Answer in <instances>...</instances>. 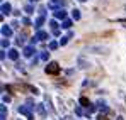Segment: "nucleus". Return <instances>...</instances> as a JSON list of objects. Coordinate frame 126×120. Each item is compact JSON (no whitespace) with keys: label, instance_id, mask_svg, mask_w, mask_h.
<instances>
[{"label":"nucleus","instance_id":"obj_21","mask_svg":"<svg viewBox=\"0 0 126 120\" xmlns=\"http://www.w3.org/2000/svg\"><path fill=\"white\" fill-rule=\"evenodd\" d=\"M39 58H41L43 61H48V59H49V53H48V51H46V53H41V56H39Z\"/></svg>","mask_w":126,"mask_h":120},{"label":"nucleus","instance_id":"obj_19","mask_svg":"<svg viewBox=\"0 0 126 120\" xmlns=\"http://www.w3.org/2000/svg\"><path fill=\"white\" fill-rule=\"evenodd\" d=\"M97 107H99V110H102V112H107V110H109V108H107V107H106V103H102V101H99V103H97Z\"/></svg>","mask_w":126,"mask_h":120},{"label":"nucleus","instance_id":"obj_12","mask_svg":"<svg viewBox=\"0 0 126 120\" xmlns=\"http://www.w3.org/2000/svg\"><path fill=\"white\" fill-rule=\"evenodd\" d=\"M0 120H7V107L5 105L0 107Z\"/></svg>","mask_w":126,"mask_h":120},{"label":"nucleus","instance_id":"obj_4","mask_svg":"<svg viewBox=\"0 0 126 120\" xmlns=\"http://www.w3.org/2000/svg\"><path fill=\"white\" fill-rule=\"evenodd\" d=\"M2 36L9 39V37L12 36V27H9L7 24H3V25H2Z\"/></svg>","mask_w":126,"mask_h":120},{"label":"nucleus","instance_id":"obj_2","mask_svg":"<svg viewBox=\"0 0 126 120\" xmlns=\"http://www.w3.org/2000/svg\"><path fill=\"white\" fill-rule=\"evenodd\" d=\"M44 71H46L48 75H56V73L60 71V66H58L56 61H51V63H48V66L44 68Z\"/></svg>","mask_w":126,"mask_h":120},{"label":"nucleus","instance_id":"obj_28","mask_svg":"<svg viewBox=\"0 0 126 120\" xmlns=\"http://www.w3.org/2000/svg\"><path fill=\"white\" fill-rule=\"evenodd\" d=\"M63 120H70V119H68V117H65V119H63Z\"/></svg>","mask_w":126,"mask_h":120},{"label":"nucleus","instance_id":"obj_26","mask_svg":"<svg viewBox=\"0 0 126 120\" xmlns=\"http://www.w3.org/2000/svg\"><path fill=\"white\" fill-rule=\"evenodd\" d=\"M116 120H125V119H123V117H118V119H116Z\"/></svg>","mask_w":126,"mask_h":120},{"label":"nucleus","instance_id":"obj_22","mask_svg":"<svg viewBox=\"0 0 126 120\" xmlns=\"http://www.w3.org/2000/svg\"><path fill=\"white\" fill-rule=\"evenodd\" d=\"M16 44H17V46H21V44H24V36H19V37L16 39Z\"/></svg>","mask_w":126,"mask_h":120},{"label":"nucleus","instance_id":"obj_29","mask_svg":"<svg viewBox=\"0 0 126 120\" xmlns=\"http://www.w3.org/2000/svg\"><path fill=\"white\" fill-rule=\"evenodd\" d=\"M79 2H85V0H79Z\"/></svg>","mask_w":126,"mask_h":120},{"label":"nucleus","instance_id":"obj_5","mask_svg":"<svg viewBox=\"0 0 126 120\" xmlns=\"http://www.w3.org/2000/svg\"><path fill=\"white\" fill-rule=\"evenodd\" d=\"M34 53H36L34 46H27V47H24V51H22V54H24L26 58H31V56H32Z\"/></svg>","mask_w":126,"mask_h":120},{"label":"nucleus","instance_id":"obj_27","mask_svg":"<svg viewBox=\"0 0 126 120\" xmlns=\"http://www.w3.org/2000/svg\"><path fill=\"white\" fill-rule=\"evenodd\" d=\"M29 2H39V0H29Z\"/></svg>","mask_w":126,"mask_h":120},{"label":"nucleus","instance_id":"obj_8","mask_svg":"<svg viewBox=\"0 0 126 120\" xmlns=\"http://www.w3.org/2000/svg\"><path fill=\"white\" fill-rule=\"evenodd\" d=\"M9 58L12 61H17L19 59V51L17 49H9Z\"/></svg>","mask_w":126,"mask_h":120},{"label":"nucleus","instance_id":"obj_24","mask_svg":"<svg viewBox=\"0 0 126 120\" xmlns=\"http://www.w3.org/2000/svg\"><path fill=\"white\" fill-rule=\"evenodd\" d=\"M22 22H24V24H26V25H31V22H29V19H26V17H24V19H22Z\"/></svg>","mask_w":126,"mask_h":120},{"label":"nucleus","instance_id":"obj_9","mask_svg":"<svg viewBox=\"0 0 126 120\" xmlns=\"http://www.w3.org/2000/svg\"><path fill=\"white\" fill-rule=\"evenodd\" d=\"M55 17H56V19L65 20V19H66V12H65L63 9H60V10H55Z\"/></svg>","mask_w":126,"mask_h":120},{"label":"nucleus","instance_id":"obj_10","mask_svg":"<svg viewBox=\"0 0 126 120\" xmlns=\"http://www.w3.org/2000/svg\"><path fill=\"white\" fill-rule=\"evenodd\" d=\"M43 24H44V15H39V17L36 19V22H34V25H36V29H38V31L41 29Z\"/></svg>","mask_w":126,"mask_h":120},{"label":"nucleus","instance_id":"obj_20","mask_svg":"<svg viewBox=\"0 0 126 120\" xmlns=\"http://www.w3.org/2000/svg\"><path fill=\"white\" fill-rule=\"evenodd\" d=\"M79 64H80V68H82V69H85V68H89V63H87V61H84L82 58L79 59Z\"/></svg>","mask_w":126,"mask_h":120},{"label":"nucleus","instance_id":"obj_23","mask_svg":"<svg viewBox=\"0 0 126 120\" xmlns=\"http://www.w3.org/2000/svg\"><path fill=\"white\" fill-rule=\"evenodd\" d=\"M2 100H3V103H9V101H10V97H7V95H3V98H2Z\"/></svg>","mask_w":126,"mask_h":120},{"label":"nucleus","instance_id":"obj_18","mask_svg":"<svg viewBox=\"0 0 126 120\" xmlns=\"http://www.w3.org/2000/svg\"><path fill=\"white\" fill-rule=\"evenodd\" d=\"M72 17H73V20H80V10L75 9V10L72 12Z\"/></svg>","mask_w":126,"mask_h":120},{"label":"nucleus","instance_id":"obj_15","mask_svg":"<svg viewBox=\"0 0 126 120\" xmlns=\"http://www.w3.org/2000/svg\"><path fill=\"white\" fill-rule=\"evenodd\" d=\"M0 44H2V51H5V49H7V47H9V44H10V42H9V39H7V37H3V39H2V42H0Z\"/></svg>","mask_w":126,"mask_h":120},{"label":"nucleus","instance_id":"obj_16","mask_svg":"<svg viewBox=\"0 0 126 120\" xmlns=\"http://www.w3.org/2000/svg\"><path fill=\"white\" fill-rule=\"evenodd\" d=\"M24 10H26V14H34V7H32L31 3H27V5L24 7Z\"/></svg>","mask_w":126,"mask_h":120},{"label":"nucleus","instance_id":"obj_3","mask_svg":"<svg viewBox=\"0 0 126 120\" xmlns=\"http://www.w3.org/2000/svg\"><path fill=\"white\" fill-rule=\"evenodd\" d=\"M0 10H2V15H9V14H12V7H10V3H7V2H2Z\"/></svg>","mask_w":126,"mask_h":120},{"label":"nucleus","instance_id":"obj_13","mask_svg":"<svg viewBox=\"0 0 126 120\" xmlns=\"http://www.w3.org/2000/svg\"><path fill=\"white\" fill-rule=\"evenodd\" d=\"M62 27H63V29H70V27H72V20H70V19H65L62 22Z\"/></svg>","mask_w":126,"mask_h":120},{"label":"nucleus","instance_id":"obj_17","mask_svg":"<svg viewBox=\"0 0 126 120\" xmlns=\"http://www.w3.org/2000/svg\"><path fill=\"white\" fill-rule=\"evenodd\" d=\"M58 46H60V42H56V41H51V42H49V46H48V47H49V51H55V49H56V47H58Z\"/></svg>","mask_w":126,"mask_h":120},{"label":"nucleus","instance_id":"obj_1","mask_svg":"<svg viewBox=\"0 0 126 120\" xmlns=\"http://www.w3.org/2000/svg\"><path fill=\"white\" fill-rule=\"evenodd\" d=\"M17 110H19V113H21V115H26V117H27V120H32V119H34V117H32V107L21 105Z\"/></svg>","mask_w":126,"mask_h":120},{"label":"nucleus","instance_id":"obj_7","mask_svg":"<svg viewBox=\"0 0 126 120\" xmlns=\"http://www.w3.org/2000/svg\"><path fill=\"white\" fill-rule=\"evenodd\" d=\"M49 25H51V31L55 36H60V31H58V22L56 20H49Z\"/></svg>","mask_w":126,"mask_h":120},{"label":"nucleus","instance_id":"obj_14","mask_svg":"<svg viewBox=\"0 0 126 120\" xmlns=\"http://www.w3.org/2000/svg\"><path fill=\"white\" fill-rule=\"evenodd\" d=\"M75 113H77V115H79V117H80V115H87V110H84V108H82V107H75Z\"/></svg>","mask_w":126,"mask_h":120},{"label":"nucleus","instance_id":"obj_25","mask_svg":"<svg viewBox=\"0 0 126 120\" xmlns=\"http://www.w3.org/2000/svg\"><path fill=\"white\" fill-rule=\"evenodd\" d=\"M38 112H39V113H44V110H43V105H38Z\"/></svg>","mask_w":126,"mask_h":120},{"label":"nucleus","instance_id":"obj_11","mask_svg":"<svg viewBox=\"0 0 126 120\" xmlns=\"http://www.w3.org/2000/svg\"><path fill=\"white\" fill-rule=\"evenodd\" d=\"M72 36H73V32H68L66 36H63L62 39H60V46H65V44H66V42L70 41V37H72Z\"/></svg>","mask_w":126,"mask_h":120},{"label":"nucleus","instance_id":"obj_6","mask_svg":"<svg viewBox=\"0 0 126 120\" xmlns=\"http://www.w3.org/2000/svg\"><path fill=\"white\" fill-rule=\"evenodd\" d=\"M34 37H36L38 41H44V39H48V32H46V31H41V29H39V31L36 32V36H34Z\"/></svg>","mask_w":126,"mask_h":120}]
</instances>
